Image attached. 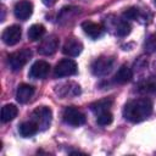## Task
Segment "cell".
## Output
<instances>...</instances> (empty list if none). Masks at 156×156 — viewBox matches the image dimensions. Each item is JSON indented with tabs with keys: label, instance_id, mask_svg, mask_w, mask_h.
<instances>
[{
	"label": "cell",
	"instance_id": "2",
	"mask_svg": "<svg viewBox=\"0 0 156 156\" xmlns=\"http://www.w3.org/2000/svg\"><path fill=\"white\" fill-rule=\"evenodd\" d=\"M30 57H32V50L30 49L24 48L22 50L15 51L7 56L9 67L13 72H18L24 67V65L30 60Z\"/></svg>",
	"mask_w": 156,
	"mask_h": 156
},
{
	"label": "cell",
	"instance_id": "9",
	"mask_svg": "<svg viewBox=\"0 0 156 156\" xmlns=\"http://www.w3.org/2000/svg\"><path fill=\"white\" fill-rule=\"evenodd\" d=\"M21 37H22V28L20 26H17V24H13V26L7 27L2 32V34H1L2 41L6 45H9V46L16 45L21 40Z\"/></svg>",
	"mask_w": 156,
	"mask_h": 156
},
{
	"label": "cell",
	"instance_id": "24",
	"mask_svg": "<svg viewBox=\"0 0 156 156\" xmlns=\"http://www.w3.org/2000/svg\"><path fill=\"white\" fill-rule=\"evenodd\" d=\"M41 1L45 6H54L57 2V0H41Z\"/></svg>",
	"mask_w": 156,
	"mask_h": 156
},
{
	"label": "cell",
	"instance_id": "11",
	"mask_svg": "<svg viewBox=\"0 0 156 156\" xmlns=\"http://www.w3.org/2000/svg\"><path fill=\"white\" fill-rule=\"evenodd\" d=\"M49 71H50V65L46 61L39 60L32 65L29 69V77L33 79H44L48 77Z\"/></svg>",
	"mask_w": 156,
	"mask_h": 156
},
{
	"label": "cell",
	"instance_id": "19",
	"mask_svg": "<svg viewBox=\"0 0 156 156\" xmlns=\"http://www.w3.org/2000/svg\"><path fill=\"white\" fill-rule=\"evenodd\" d=\"M17 113H18L17 107L13 104H7L1 108V121L4 123L10 122L17 116Z\"/></svg>",
	"mask_w": 156,
	"mask_h": 156
},
{
	"label": "cell",
	"instance_id": "22",
	"mask_svg": "<svg viewBox=\"0 0 156 156\" xmlns=\"http://www.w3.org/2000/svg\"><path fill=\"white\" fill-rule=\"evenodd\" d=\"M96 116H98V118H96L98 124H100V126H102V127L111 124L112 121H113V116H112V113L110 112V110H108V111H104V112H101V113H99V115H96Z\"/></svg>",
	"mask_w": 156,
	"mask_h": 156
},
{
	"label": "cell",
	"instance_id": "18",
	"mask_svg": "<svg viewBox=\"0 0 156 156\" xmlns=\"http://www.w3.org/2000/svg\"><path fill=\"white\" fill-rule=\"evenodd\" d=\"M113 104V100L111 98H106V99H101V100H98L95 102H93L90 105V110L95 113V115H99L104 111H108L110 107L112 106Z\"/></svg>",
	"mask_w": 156,
	"mask_h": 156
},
{
	"label": "cell",
	"instance_id": "23",
	"mask_svg": "<svg viewBox=\"0 0 156 156\" xmlns=\"http://www.w3.org/2000/svg\"><path fill=\"white\" fill-rule=\"evenodd\" d=\"M145 49L149 52H152L156 50V37L155 35H150L149 39H146L145 41Z\"/></svg>",
	"mask_w": 156,
	"mask_h": 156
},
{
	"label": "cell",
	"instance_id": "13",
	"mask_svg": "<svg viewBox=\"0 0 156 156\" xmlns=\"http://www.w3.org/2000/svg\"><path fill=\"white\" fill-rule=\"evenodd\" d=\"M105 22H108L110 24L107 26V28L112 27V29H115V34L118 37H126L130 33V24L126 21V20H121V18H115L113 21L107 20Z\"/></svg>",
	"mask_w": 156,
	"mask_h": 156
},
{
	"label": "cell",
	"instance_id": "12",
	"mask_svg": "<svg viewBox=\"0 0 156 156\" xmlns=\"http://www.w3.org/2000/svg\"><path fill=\"white\" fill-rule=\"evenodd\" d=\"M82 50H83V44L76 38H68L62 46V52L69 57L78 56L82 52Z\"/></svg>",
	"mask_w": 156,
	"mask_h": 156
},
{
	"label": "cell",
	"instance_id": "4",
	"mask_svg": "<svg viewBox=\"0 0 156 156\" xmlns=\"http://www.w3.org/2000/svg\"><path fill=\"white\" fill-rule=\"evenodd\" d=\"M52 112L48 106H39L32 112V121L39 127V130H45L50 127Z\"/></svg>",
	"mask_w": 156,
	"mask_h": 156
},
{
	"label": "cell",
	"instance_id": "21",
	"mask_svg": "<svg viewBox=\"0 0 156 156\" xmlns=\"http://www.w3.org/2000/svg\"><path fill=\"white\" fill-rule=\"evenodd\" d=\"M123 17H124V20H134V21H136V20L143 18V12H141L140 9L133 6V7L126 9V11L123 12Z\"/></svg>",
	"mask_w": 156,
	"mask_h": 156
},
{
	"label": "cell",
	"instance_id": "16",
	"mask_svg": "<svg viewBox=\"0 0 156 156\" xmlns=\"http://www.w3.org/2000/svg\"><path fill=\"white\" fill-rule=\"evenodd\" d=\"M133 78V72L132 69L127 66V65H122L118 71L116 72L115 77H113V80L118 84H124V83H128L130 79Z\"/></svg>",
	"mask_w": 156,
	"mask_h": 156
},
{
	"label": "cell",
	"instance_id": "5",
	"mask_svg": "<svg viewBox=\"0 0 156 156\" xmlns=\"http://www.w3.org/2000/svg\"><path fill=\"white\" fill-rule=\"evenodd\" d=\"M77 72H78V66L76 61H73L72 58H62L56 63L54 68V76L56 78L74 76Z\"/></svg>",
	"mask_w": 156,
	"mask_h": 156
},
{
	"label": "cell",
	"instance_id": "10",
	"mask_svg": "<svg viewBox=\"0 0 156 156\" xmlns=\"http://www.w3.org/2000/svg\"><path fill=\"white\" fill-rule=\"evenodd\" d=\"M13 13H15V17L17 20L26 21L33 13V4L28 0H20L18 2L15 4Z\"/></svg>",
	"mask_w": 156,
	"mask_h": 156
},
{
	"label": "cell",
	"instance_id": "1",
	"mask_svg": "<svg viewBox=\"0 0 156 156\" xmlns=\"http://www.w3.org/2000/svg\"><path fill=\"white\" fill-rule=\"evenodd\" d=\"M152 112V102L147 98H139L128 101L123 107V117L132 122L139 123L146 119Z\"/></svg>",
	"mask_w": 156,
	"mask_h": 156
},
{
	"label": "cell",
	"instance_id": "3",
	"mask_svg": "<svg viewBox=\"0 0 156 156\" xmlns=\"http://www.w3.org/2000/svg\"><path fill=\"white\" fill-rule=\"evenodd\" d=\"M115 66V58L112 56H100L91 62L90 69L94 76L104 77L107 76Z\"/></svg>",
	"mask_w": 156,
	"mask_h": 156
},
{
	"label": "cell",
	"instance_id": "15",
	"mask_svg": "<svg viewBox=\"0 0 156 156\" xmlns=\"http://www.w3.org/2000/svg\"><path fill=\"white\" fill-rule=\"evenodd\" d=\"M34 87L30 85V84H26V83H22L17 87V91H16V99L18 102L21 104H26L28 102L32 96L34 95Z\"/></svg>",
	"mask_w": 156,
	"mask_h": 156
},
{
	"label": "cell",
	"instance_id": "17",
	"mask_svg": "<svg viewBox=\"0 0 156 156\" xmlns=\"http://www.w3.org/2000/svg\"><path fill=\"white\" fill-rule=\"evenodd\" d=\"M39 130V127L35 124V122L33 121H27V122H22L18 127V132L23 138H29L33 136L34 134H37Z\"/></svg>",
	"mask_w": 156,
	"mask_h": 156
},
{
	"label": "cell",
	"instance_id": "8",
	"mask_svg": "<svg viewBox=\"0 0 156 156\" xmlns=\"http://www.w3.org/2000/svg\"><path fill=\"white\" fill-rule=\"evenodd\" d=\"M58 44H60V41H58V38L56 35H49L45 39H43L41 43L39 44L38 52L40 55H44V56L54 55L58 49Z\"/></svg>",
	"mask_w": 156,
	"mask_h": 156
},
{
	"label": "cell",
	"instance_id": "7",
	"mask_svg": "<svg viewBox=\"0 0 156 156\" xmlns=\"http://www.w3.org/2000/svg\"><path fill=\"white\" fill-rule=\"evenodd\" d=\"M55 93L61 99H73L80 94V87L78 83L68 80L55 87Z\"/></svg>",
	"mask_w": 156,
	"mask_h": 156
},
{
	"label": "cell",
	"instance_id": "14",
	"mask_svg": "<svg viewBox=\"0 0 156 156\" xmlns=\"http://www.w3.org/2000/svg\"><path fill=\"white\" fill-rule=\"evenodd\" d=\"M82 29L91 39H98V38L102 37L104 35V32H105V28L101 24L95 23V22H91V21H84L82 23Z\"/></svg>",
	"mask_w": 156,
	"mask_h": 156
},
{
	"label": "cell",
	"instance_id": "25",
	"mask_svg": "<svg viewBox=\"0 0 156 156\" xmlns=\"http://www.w3.org/2000/svg\"><path fill=\"white\" fill-rule=\"evenodd\" d=\"M154 2H155V5H156V0H154Z\"/></svg>",
	"mask_w": 156,
	"mask_h": 156
},
{
	"label": "cell",
	"instance_id": "20",
	"mask_svg": "<svg viewBox=\"0 0 156 156\" xmlns=\"http://www.w3.org/2000/svg\"><path fill=\"white\" fill-rule=\"evenodd\" d=\"M45 34V27L43 24H33L28 29V38L32 41L39 40Z\"/></svg>",
	"mask_w": 156,
	"mask_h": 156
},
{
	"label": "cell",
	"instance_id": "6",
	"mask_svg": "<svg viewBox=\"0 0 156 156\" xmlns=\"http://www.w3.org/2000/svg\"><path fill=\"white\" fill-rule=\"evenodd\" d=\"M62 119L67 124L73 126V127L82 126L87 121L85 115L79 108H77L74 106H67V107L63 108V111H62Z\"/></svg>",
	"mask_w": 156,
	"mask_h": 156
}]
</instances>
